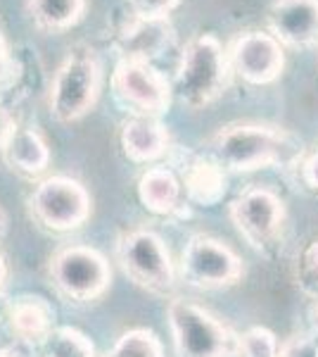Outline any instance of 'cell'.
I'll use <instances>...</instances> for the list:
<instances>
[{"mask_svg": "<svg viewBox=\"0 0 318 357\" xmlns=\"http://www.w3.org/2000/svg\"><path fill=\"white\" fill-rule=\"evenodd\" d=\"M228 67L254 86L273 84L285 69V50L273 33L245 31L230 41Z\"/></svg>", "mask_w": 318, "mask_h": 357, "instance_id": "cell-11", "label": "cell"}, {"mask_svg": "<svg viewBox=\"0 0 318 357\" xmlns=\"http://www.w3.org/2000/svg\"><path fill=\"white\" fill-rule=\"evenodd\" d=\"M138 20H166L181 0H129Z\"/></svg>", "mask_w": 318, "mask_h": 357, "instance_id": "cell-24", "label": "cell"}, {"mask_svg": "<svg viewBox=\"0 0 318 357\" xmlns=\"http://www.w3.org/2000/svg\"><path fill=\"white\" fill-rule=\"evenodd\" d=\"M5 274H8V269H5V260L3 255H0V319H3V314L8 312V301H5Z\"/></svg>", "mask_w": 318, "mask_h": 357, "instance_id": "cell-28", "label": "cell"}, {"mask_svg": "<svg viewBox=\"0 0 318 357\" xmlns=\"http://www.w3.org/2000/svg\"><path fill=\"white\" fill-rule=\"evenodd\" d=\"M183 186L190 200L198 205H216L225 193V176L223 167L209 160H195L186 169Z\"/></svg>", "mask_w": 318, "mask_h": 357, "instance_id": "cell-17", "label": "cell"}, {"mask_svg": "<svg viewBox=\"0 0 318 357\" xmlns=\"http://www.w3.org/2000/svg\"><path fill=\"white\" fill-rule=\"evenodd\" d=\"M280 357H318V345L311 341H294L287 345L285 350H280Z\"/></svg>", "mask_w": 318, "mask_h": 357, "instance_id": "cell-25", "label": "cell"}, {"mask_svg": "<svg viewBox=\"0 0 318 357\" xmlns=\"http://www.w3.org/2000/svg\"><path fill=\"white\" fill-rule=\"evenodd\" d=\"M100 93V65L93 50L72 53L55 72L50 86V114L57 122H77L90 112Z\"/></svg>", "mask_w": 318, "mask_h": 357, "instance_id": "cell-4", "label": "cell"}, {"mask_svg": "<svg viewBox=\"0 0 318 357\" xmlns=\"http://www.w3.org/2000/svg\"><path fill=\"white\" fill-rule=\"evenodd\" d=\"M169 146V134L157 117L136 114L121 126V148L133 162H152L161 158Z\"/></svg>", "mask_w": 318, "mask_h": 357, "instance_id": "cell-13", "label": "cell"}, {"mask_svg": "<svg viewBox=\"0 0 318 357\" xmlns=\"http://www.w3.org/2000/svg\"><path fill=\"white\" fill-rule=\"evenodd\" d=\"M228 55L212 33L190 38L176 74V93L186 105L202 107L216 100L228 82Z\"/></svg>", "mask_w": 318, "mask_h": 357, "instance_id": "cell-2", "label": "cell"}, {"mask_svg": "<svg viewBox=\"0 0 318 357\" xmlns=\"http://www.w3.org/2000/svg\"><path fill=\"white\" fill-rule=\"evenodd\" d=\"M8 43H5V36H3V29H0V74H5L8 69Z\"/></svg>", "mask_w": 318, "mask_h": 357, "instance_id": "cell-29", "label": "cell"}, {"mask_svg": "<svg viewBox=\"0 0 318 357\" xmlns=\"http://www.w3.org/2000/svg\"><path fill=\"white\" fill-rule=\"evenodd\" d=\"M169 324L181 357H230L238 350V338L212 312L186 298L171 301Z\"/></svg>", "mask_w": 318, "mask_h": 357, "instance_id": "cell-3", "label": "cell"}, {"mask_svg": "<svg viewBox=\"0 0 318 357\" xmlns=\"http://www.w3.org/2000/svg\"><path fill=\"white\" fill-rule=\"evenodd\" d=\"M169 38V26L164 20H138L124 33V50L126 57L136 60H150V55H157Z\"/></svg>", "mask_w": 318, "mask_h": 357, "instance_id": "cell-19", "label": "cell"}, {"mask_svg": "<svg viewBox=\"0 0 318 357\" xmlns=\"http://www.w3.org/2000/svg\"><path fill=\"white\" fill-rule=\"evenodd\" d=\"M181 186L178 176L166 167H152L138 181V198L154 215H171L181 200Z\"/></svg>", "mask_w": 318, "mask_h": 357, "instance_id": "cell-16", "label": "cell"}, {"mask_svg": "<svg viewBox=\"0 0 318 357\" xmlns=\"http://www.w3.org/2000/svg\"><path fill=\"white\" fill-rule=\"evenodd\" d=\"M3 158L10 169L19 172L24 176H38L48 169L50 151L48 143L36 129H17L8 146L3 148Z\"/></svg>", "mask_w": 318, "mask_h": 357, "instance_id": "cell-15", "label": "cell"}, {"mask_svg": "<svg viewBox=\"0 0 318 357\" xmlns=\"http://www.w3.org/2000/svg\"><path fill=\"white\" fill-rule=\"evenodd\" d=\"M53 357H93V345L74 329H55L48 338Z\"/></svg>", "mask_w": 318, "mask_h": 357, "instance_id": "cell-22", "label": "cell"}, {"mask_svg": "<svg viewBox=\"0 0 318 357\" xmlns=\"http://www.w3.org/2000/svg\"><path fill=\"white\" fill-rule=\"evenodd\" d=\"M304 178L311 188H318V151L311 155L309 162L304 165Z\"/></svg>", "mask_w": 318, "mask_h": 357, "instance_id": "cell-27", "label": "cell"}, {"mask_svg": "<svg viewBox=\"0 0 318 357\" xmlns=\"http://www.w3.org/2000/svg\"><path fill=\"white\" fill-rule=\"evenodd\" d=\"M31 210L50 231H72L90 217V195L77 178L48 176L31 193Z\"/></svg>", "mask_w": 318, "mask_h": 357, "instance_id": "cell-7", "label": "cell"}, {"mask_svg": "<svg viewBox=\"0 0 318 357\" xmlns=\"http://www.w3.org/2000/svg\"><path fill=\"white\" fill-rule=\"evenodd\" d=\"M297 281L306 296L318 301V241H311L297 260Z\"/></svg>", "mask_w": 318, "mask_h": 357, "instance_id": "cell-23", "label": "cell"}, {"mask_svg": "<svg viewBox=\"0 0 318 357\" xmlns=\"http://www.w3.org/2000/svg\"><path fill=\"white\" fill-rule=\"evenodd\" d=\"M269 29L292 48L318 45V0H276L269 8Z\"/></svg>", "mask_w": 318, "mask_h": 357, "instance_id": "cell-12", "label": "cell"}, {"mask_svg": "<svg viewBox=\"0 0 318 357\" xmlns=\"http://www.w3.org/2000/svg\"><path fill=\"white\" fill-rule=\"evenodd\" d=\"M238 353L242 357H280L278 338L266 326H252L238 338Z\"/></svg>", "mask_w": 318, "mask_h": 357, "instance_id": "cell-21", "label": "cell"}, {"mask_svg": "<svg viewBox=\"0 0 318 357\" xmlns=\"http://www.w3.org/2000/svg\"><path fill=\"white\" fill-rule=\"evenodd\" d=\"M119 262L138 286L152 293H169L173 289V264L164 241L152 231H131L119 238Z\"/></svg>", "mask_w": 318, "mask_h": 357, "instance_id": "cell-8", "label": "cell"}, {"mask_svg": "<svg viewBox=\"0 0 318 357\" xmlns=\"http://www.w3.org/2000/svg\"><path fill=\"white\" fill-rule=\"evenodd\" d=\"M50 274L57 289L79 303L100 298L112 281V269L105 255L88 245L62 248L50 262Z\"/></svg>", "mask_w": 318, "mask_h": 357, "instance_id": "cell-5", "label": "cell"}, {"mask_svg": "<svg viewBox=\"0 0 318 357\" xmlns=\"http://www.w3.org/2000/svg\"><path fill=\"white\" fill-rule=\"evenodd\" d=\"M114 96L136 114L159 117L171 105V84L150 60L124 57L112 74Z\"/></svg>", "mask_w": 318, "mask_h": 357, "instance_id": "cell-6", "label": "cell"}, {"mask_svg": "<svg viewBox=\"0 0 318 357\" xmlns=\"http://www.w3.org/2000/svg\"><path fill=\"white\" fill-rule=\"evenodd\" d=\"M107 357H164L159 338L148 329H131L121 333Z\"/></svg>", "mask_w": 318, "mask_h": 357, "instance_id": "cell-20", "label": "cell"}, {"mask_svg": "<svg viewBox=\"0 0 318 357\" xmlns=\"http://www.w3.org/2000/svg\"><path fill=\"white\" fill-rule=\"evenodd\" d=\"M183 276L198 289H223L242 276L240 257L212 236H193L181 257Z\"/></svg>", "mask_w": 318, "mask_h": 357, "instance_id": "cell-10", "label": "cell"}, {"mask_svg": "<svg viewBox=\"0 0 318 357\" xmlns=\"http://www.w3.org/2000/svg\"><path fill=\"white\" fill-rule=\"evenodd\" d=\"M230 220L247 243L264 250L278 241L285 222V205L273 191L254 186L230 203Z\"/></svg>", "mask_w": 318, "mask_h": 357, "instance_id": "cell-9", "label": "cell"}, {"mask_svg": "<svg viewBox=\"0 0 318 357\" xmlns=\"http://www.w3.org/2000/svg\"><path fill=\"white\" fill-rule=\"evenodd\" d=\"M10 324L13 331L22 341L29 343H43L53 333V319L55 312L43 298L38 296H22L8 307Z\"/></svg>", "mask_w": 318, "mask_h": 357, "instance_id": "cell-14", "label": "cell"}, {"mask_svg": "<svg viewBox=\"0 0 318 357\" xmlns=\"http://www.w3.org/2000/svg\"><path fill=\"white\" fill-rule=\"evenodd\" d=\"M5 231V217H3V212H0V236H3Z\"/></svg>", "mask_w": 318, "mask_h": 357, "instance_id": "cell-30", "label": "cell"}, {"mask_svg": "<svg viewBox=\"0 0 318 357\" xmlns=\"http://www.w3.org/2000/svg\"><path fill=\"white\" fill-rule=\"evenodd\" d=\"M15 131H17V124H15L13 114L5 110L3 105H0V151L8 146V141L13 138Z\"/></svg>", "mask_w": 318, "mask_h": 357, "instance_id": "cell-26", "label": "cell"}, {"mask_svg": "<svg viewBox=\"0 0 318 357\" xmlns=\"http://www.w3.org/2000/svg\"><path fill=\"white\" fill-rule=\"evenodd\" d=\"M86 13V0H29V15L43 31H67L79 24Z\"/></svg>", "mask_w": 318, "mask_h": 357, "instance_id": "cell-18", "label": "cell"}, {"mask_svg": "<svg viewBox=\"0 0 318 357\" xmlns=\"http://www.w3.org/2000/svg\"><path fill=\"white\" fill-rule=\"evenodd\" d=\"M294 148L285 131L262 124H233L214 136L212 151L223 169L252 172L283 162Z\"/></svg>", "mask_w": 318, "mask_h": 357, "instance_id": "cell-1", "label": "cell"}]
</instances>
